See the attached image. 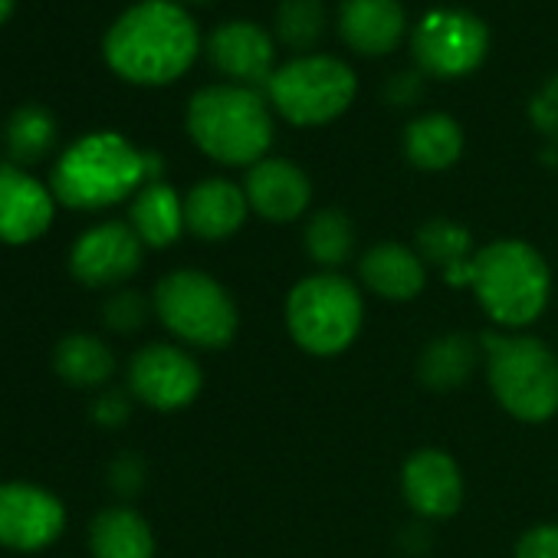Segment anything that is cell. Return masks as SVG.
Returning a JSON list of instances; mask_svg holds the SVG:
<instances>
[{
  "label": "cell",
  "mask_w": 558,
  "mask_h": 558,
  "mask_svg": "<svg viewBox=\"0 0 558 558\" xmlns=\"http://www.w3.org/2000/svg\"><path fill=\"white\" fill-rule=\"evenodd\" d=\"M53 372L60 381L80 391H99L116 375L112 349L93 332H70L53 349Z\"/></svg>",
  "instance_id": "7402d4cb"
},
{
  "label": "cell",
  "mask_w": 558,
  "mask_h": 558,
  "mask_svg": "<svg viewBox=\"0 0 558 558\" xmlns=\"http://www.w3.org/2000/svg\"><path fill=\"white\" fill-rule=\"evenodd\" d=\"M515 558H558V525H551V522L532 525L519 538Z\"/></svg>",
  "instance_id": "d6a6232c"
},
{
  "label": "cell",
  "mask_w": 558,
  "mask_h": 558,
  "mask_svg": "<svg viewBox=\"0 0 558 558\" xmlns=\"http://www.w3.org/2000/svg\"><path fill=\"white\" fill-rule=\"evenodd\" d=\"M125 385H129L125 391L138 404L168 414V411H181L194 404V398L204 388V375L194 355H187L181 345L151 342V345H142L129 359Z\"/></svg>",
  "instance_id": "30bf717a"
},
{
  "label": "cell",
  "mask_w": 558,
  "mask_h": 558,
  "mask_svg": "<svg viewBox=\"0 0 558 558\" xmlns=\"http://www.w3.org/2000/svg\"><path fill=\"white\" fill-rule=\"evenodd\" d=\"M66 532L63 499L31 480L0 483V548L21 555L47 551Z\"/></svg>",
  "instance_id": "7c38bea8"
},
{
  "label": "cell",
  "mask_w": 558,
  "mask_h": 558,
  "mask_svg": "<svg viewBox=\"0 0 558 558\" xmlns=\"http://www.w3.org/2000/svg\"><path fill=\"white\" fill-rule=\"evenodd\" d=\"M417 253L427 266H437L447 283L473 287V240L470 230L434 217L417 230Z\"/></svg>",
  "instance_id": "603a6c76"
},
{
  "label": "cell",
  "mask_w": 558,
  "mask_h": 558,
  "mask_svg": "<svg viewBox=\"0 0 558 558\" xmlns=\"http://www.w3.org/2000/svg\"><path fill=\"white\" fill-rule=\"evenodd\" d=\"M197 50V27L174 0H142L112 24L102 44L109 70L135 86L174 83L187 73Z\"/></svg>",
  "instance_id": "6da1fadb"
},
{
  "label": "cell",
  "mask_w": 558,
  "mask_h": 558,
  "mask_svg": "<svg viewBox=\"0 0 558 558\" xmlns=\"http://www.w3.org/2000/svg\"><path fill=\"white\" fill-rule=\"evenodd\" d=\"M480 349L470 336L463 332H450L434 339L421 359H417V378L424 388L430 391H457L460 385L470 381L473 368H476Z\"/></svg>",
  "instance_id": "d4e9b609"
},
{
  "label": "cell",
  "mask_w": 558,
  "mask_h": 558,
  "mask_svg": "<svg viewBox=\"0 0 558 558\" xmlns=\"http://www.w3.org/2000/svg\"><path fill=\"white\" fill-rule=\"evenodd\" d=\"M401 493L424 519H447L463 502V476L450 453L437 447L414 450L401 470Z\"/></svg>",
  "instance_id": "5bb4252c"
},
{
  "label": "cell",
  "mask_w": 558,
  "mask_h": 558,
  "mask_svg": "<svg viewBox=\"0 0 558 558\" xmlns=\"http://www.w3.org/2000/svg\"><path fill=\"white\" fill-rule=\"evenodd\" d=\"M89 555L93 558H155V532L148 519L125 506H106L89 522Z\"/></svg>",
  "instance_id": "ffe728a7"
},
{
  "label": "cell",
  "mask_w": 558,
  "mask_h": 558,
  "mask_svg": "<svg viewBox=\"0 0 558 558\" xmlns=\"http://www.w3.org/2000/svg\"><path fill=\"white\" fill-rule=\"evenodd\" d=\"M359 93L355 73L336 57H300L279 66L266 83L272 109L293 125H326L339 119Z\"/></svg>",
  "instance_id": "ba28073f"
},
{
  "label": "cell",
  "mask_w": 558,
  "mask_h": 558,
  "mask_svg": "<svg viewBox=\"0 0 558 558\" xmlns=\"http://www.w3.org/2000/svg\"><path fill=\"white\" fill-rule=\"evenodd\" d=\"M388 96H391V102H411L417 96V80H411V76L395 80L391 89H388Z\"/></svg>",
  "instance_id": "836d02e7"
},
{
  "label": "cell",
  "mask_w": 558,
  "mask_h": 558,
  "mask_svg": "<svg viewBox=\"0 0 558 558\" xmlns=\"http://www.w3.org/2000/svg\"><path fill=\"white\" fill-rule=\"evenodd\" d=\"M151 306L178 342L207 352L227 349L240 326L230 293L201 269H174L161 276L151 293Z\"/></svg>",
  "instance_id": "52a82bcc"
},
{
  "label": "cell",
  "mask_w": 558,
  "mask_h": 558,
  "mask_svg": "<svg viewBox=\"0 0 558 558\" xmlns=\"http://www.w3.org/2000/svg\"><path fill=\"white\" fill-rule=\"evenodd\" d=\"M246 210L250 204L240 184L227 178H207V181H197L184 197V227L197 240L217 243V240L233 236L243 227Z\"/></svg>",
  "instance_id": "e0dca14e"
},
{
  "label": "cell",
  "mask_w": 558,
  "mask_h": 558,
  "mask_svg": "<svg viewBox=\"0 0 558 558\" xmlns=\"http://www.w3.org/2000/svg\"><path fill=\"white\" fill-rule=\"evenodd\" d=\"M303 243H306L310 259L323 266V272H332L355 250V223L349 220L345 210H336V207L316 210L306 223Z\"/></svg>",
  "instance_id": "4316f807"
},
{
  "label": "cell",
  "mask_w": 558,
  "mask_h": 558,
  "mask_svg": "<svg viewBox=\"0 0 558 558\" xmlns=\"http://www.w3.org/2000/svg\"><path fill=\"white\" fill-rule=\"evenodd\" d=\"M489 50L486 24L470 11L440 8L421 17L411 34V53L417 66L440 80H457L473 73Z\"/></svg>",
  "instance_id": "9c48e42d"
},
{
  "label": "cell",
  "mask_w": 558,
  "mask_h": 558,
  "mask_svg": "<svg viewBox=\"0 0 558 558\" xmlns=\"http://www.w3.org/2000/svg\"><path fill=\"white\" fill-rule=\"evenodd\" d=\"M14 11V0H0V24H4Z\"/></svg>",
  "instance_id": "e575fe53"
},
{
  "label": "cell",
  "mask_w": 558,
  "mask_h": 558,
  "mask_svg": "<svg viewBox=\"0 0 558 558\" xmlns=\"http://www.w3.org/2000/svg\"><path fill=\"white\" fill-rule=\"evenodd\" d=\"M326 34L323 0H283L276 11V37L290 50H313Z\"/></svg>",
  "instance_id": "83f0119b"
},
{
  "label": "cell",
  "mask_w": 558,
  "mask_h": 558,
  "mask_svg": "<svg viewBox=\"0 0 558 558\" xmlns=\"http://www.w3.org/2000/svg\"><path fill=\"white\" fill-rule=\"evenodd\" d=\"M342 40L362 57H385L404 34V8L398 0H345L339 11Z\"/></svg>",
  "instance_id": "d6986e66"
},
{
  "label": "cell",
  "mask_w": 558,
  "mask_h": 558,
  "mask_svg": "<svg viewBox=\"0 0 558 558\" xmlns=\"http://www.w3.org/2000/svg\"><path fill=\"white\" fill-rule=\"evenodd\" d=\"M460 151H463V132L444 112L421 116L404 129V155L421 171H447L450 165H457Z\"/></svg>",
  "instance_id": "cb8c5ba5"
},
{
  "label": "cell",
  "mask_w": 558,
  "mask_h": 558,
  "mask_svg": "<svg viewBox=\"0 0 558 558\" xmlns=\"http://www.w3.org/2000/svg\"><path fill=\"white\" fill-rule=\"evenodd\" d=\"M359 276L375 296L388 303H411L427 283V263L404 243H378L359 259Z\"/></svg>",
  "instance_id": "ac0fdd59"
},
{
  "label": "cell",
  "mask_w": 558,
  "mask_h": 558,
  "mask_svg": "<svg viewBox=\"0 0 558 558\" xmlns=\"http://www.w3.org/2000/svg\"><path fill=\"white\" fill-rule=\"evenodd\" d=\"M4 138H8L11 165L31 168V165L44 161L57 148L60 129H57V119L50 116V109H44V106H21L8 119Z\"/></svg>",
  "instance_id": "484cf974"
},
{
  "label": "cell",
  "mask_w": 558,
  "mask_h": 558,
  "mask_svg": "<svg viewBox=\"0 0 558 558\" xmlns=\"http://www.w3.org/2000/svg\"><path fill=\"white\" fill-rule=\"evenodd\" d=\"M362 319V293L339 272H313L287 296V329L293 342L319 359L342 355L359 339Z\"/></svg>",
  "instance_id": "8992f818"
},
{
  "label": "cell",
  "mask_w": 558,
  "mask_h": 558,
  "mask_svg": "<svg viewBox=\"0 0 558 558\" xmlns=\"http://www.w3.org/2000/svg\"><path fill=\"white\" fill-rule=\"evenodd\" d=\"M145 243L129 220H102L83 230L66 256L73 279L86 290H122L142 269Z\"/></svg>",
  "instance_id": "8fae6325"
},
{
  "label": "cell",
  "mask_w": 558,
  "mask_h": 558,
  "mask_svg": "<svg viewBox=\"0 0 558 558\" xmlns=\"http://www.w3.org/2000/svg\"><path fill=\"white\" fill-rule=\"evenodd\" d=\"M187 135L207 158L253 168L272 142V119L256 89L207 86L187 106Z\"/></svg>",
  "instance_id": "277c9868"
},
{
  "label": "cell",
  "mask_w": 558,
  "mask_h": 558,
  "mask_svg": "<svg viewBox=\"0 0 558 558\" xmlns=\"http://www.w3.org/2000/svg\"><path fill=\"white\" fill-rule=\"evenodd\" d=\"M207 53L210 63L230 76L236 86H266L272 80V63H276V50L272 40L266 37L263 27L236 21V24H223L210 34L207 40Z\"/></svg>",
  "instance_id": "2e32d148"
},
{
  "label": "cell",
  "mask_w": 558,
  "mask_h": 558,
  "mask_svg": "<svg viewBox=\"0 0 558 558\" xmlns=\"http://www.w3.org/2000/svg\"><path fill=\"white\" fill-rule=\"evenodd\" d=\"M191 4H207V0H191Z\"/></svg>",
  "instance_id": "d590c367"
},
{
  "label": "cell",
  "mask_w": 558,
  "mask_h": 558,
  "mask_svg": "<svg viewBox=\"0 0 558 558\" xmlns=\"http://www.w3.org/2000/svg\"><path fill=\"white\" fill-rule=\"evenodd\" d=\"M57 217V197L50 184L34 178L27 168L0 165V243L31 246Z\"/></svg>",
  "instance_id": "4fadbf2b"
},
{
  "label": "cell",
  "mask_w": 558,
  "mask_h": 558,
  "mask_svg": "<svg viewBox=\"0 0 558 558\" xmlns=\"http://www.w3.org/2000/svg\"><path fill=\"white\" fill-rule=\"evenodd\" d=\"M148 313H155L151 300H145L138 290H116L106 303H102V323L106 329L119 332V336H132L148 323Z\"/></svg>",
  "instance_id": "f1b7e54d"
},
{
  "label": "cell",
  "mask_w": 558,
  "mask_h": 558,
  "mask_svg": "<svg viewBox=\"0 0 558 558\" xmlns=\"http://www.w3.org/2000/svg\"><path fill=\"white\" fill-rule=\"evenodd\" d=\"M243 194L253 214L269 223H290L306 214L313 201V184L303 168L287 158H263L246 171Z\"/></svg>",
  "instance_id": "9a60e30c"
},
{
  "label": "cell",
  "mask_w": 558,
  "mask_h": 558,
  "mask_svg": "<svg viewBox=\"0 0 558 558\" xmlns=\"http://www.w3.org/2000/svg\"><path fill=\"white\" fill-rule=\"evenodd\" d=\"M145 463H142V457H135V453H122V457H116L112 460V466H109V486L122 496V499H132V496H138L142 493V486H145Z\"/></svg>",
  "instance_id": "1f68e13d"
},
{
  "label": "cell",
  "mask_w": 558,
  "mask_h": 558,
  "mask_svg": "<svg viewBox=\"0 0 558 558\" xmlns=\"http://www.w3.org/2000/svg\"><path fill=\"white\" fill-rule=\"evenodd\" d=\"M129 223L148 250H165V246L178 243V236L187 230L184 227V201L178 197V191L171 184L151 181L132 197Z\"/></svg>",
  "instance_id": "44dd1931"
},
{
  "label": "cell",
  "mask_w": 558,
  "mask_h": 558,
  "mask_svg": "<svg viewBox=\"0 0 558 558\" xmlns=\"http://www.w3.org/2000/svg\"><path fill=\"white\" fill-rule=\"evenodd\" d=\"M132 401H135V398H132L129 391L109 388V391L96 395V401L89 404V417H93L99 427L116 430V427H122V424L129 421V414H132Z\"/></svg>",
  "instance_id": "f546056e"
},
{
  "label": "cell",
  "mask_w": 558,
  "mask_h": 558,
  "mask_svg": "<svg viewBox=\"0 0 558 558\" xmlns=\"http://www.w3.org/2000/svg\"><path fill=\"white\" fill-rule=\"evenodd\" d=\"M473 293L483 313L502 329L532 326L551 293L542 253L522 240H493L473 256Z\"/></svg>",
  "instance_id": "3957f363"
},
{
  "label": "cell",
  "mask_w": 558,
  "mask_h": 558,
  "mask_svg": "<svg viewBox=\"0 0 558 558\" xmlns=\"http://www.w3.org/2000/svg\"><path fill=\"white\" fill-rule=\"evenodd\" d=\"M529 119L532 125L548 135V138H558V73L535 93V99L529 102Z\"/></svg>",
  "instance_id": "4dcf8cb0"
},
{
  "label": "cell",
  "mask_w": 558,
  "mask_h": 558,
  "mask_svg": "<svg viewBox=\"0 0 558 558\" xmlns=\"http://www.w3.org/2000/svg\"><path fill=\"white\" fill-rule=\"evenodd\" d=\"M148 184L145 151L119 132H93L76 138L50 171L57 204L70 210H106L135 197Z\"/></svg>",
  "instance_id": "7a4b0ae2"
},
{
  "label": "cell",
  "mask_w": 558,
  "mask_h": 558,
  "mask_svg": "<svg viewBox=\"0 0 558 558\" xmlns=\"http://www.w3.org/2000/svg\"><path fill=\"white\" fill-rule=\"evenodd\" d=\"M489 391L506 414L542 424L558 411V359L532 336H483Z\"/></svg>",
  "instance_id": "5b68a950"
}]
</instances>
